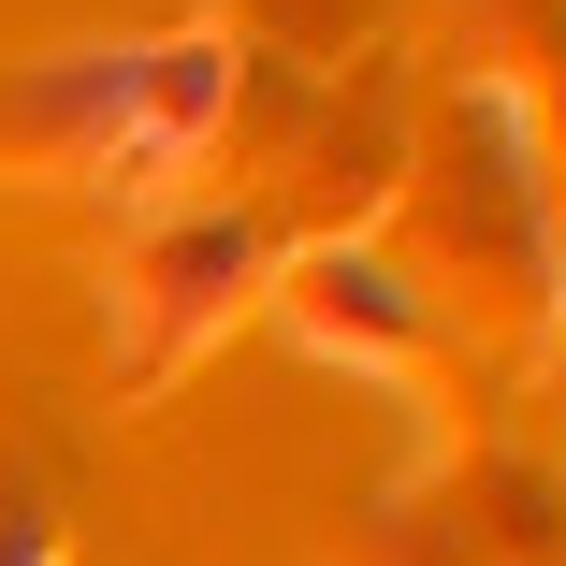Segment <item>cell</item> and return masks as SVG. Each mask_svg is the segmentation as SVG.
I'll return each instance as SVG.
<instances>
[{
	"instance_id": "cell-4",
	"label": "cell",
	"mask_w": 566,
	"mask_h": 566,
	"mask_svg": "<svg viewBox=\"0 0 566 566\" xmlns=\"http://www.w3.org/2000/svg\"><path fill=\"white\" fill-rule=\"evenodd\" d=\"M537 203H552V305H566V160H537Z\"/></svg>"
},
{
	"instance_id": "cell-3",
	"label": "cell",
	"mask_w": 566,
	"mask_h": 566,
	"mask_svg": "<svg viewBox=\"0 0 566 566\" xmlns=\"http://www.w3.org/2000/svg\"><path fill=\"white\" fill-rule=\"evenodd\" d=\"M319 364H364V378H421V349H436V319H421V291L364 248V233H305L291 262H276V291H262Z\"/></svg>"
},
{
	"instance_id": "cell-1",
	"label": "cell",
	"mask_w": 566,
	"mask_h": 566,
	"mask_svg": "<svg viewBox=\"0 0 566 566\" xmlns=\"http://www.w3.org/2000/svg\"><path fill=\"white\" fill-rule=\"evenodd\" d=\"M421 319H465V334H523L552 319V203H537V146L523 117H494V102H436L421 160L392 175V248H378Z\"/></svg>"
},
{
	"instance_id": "cell-2",
	"label": "cell",
	"mask_w": 566,
	"mask_h": 566,
	"mask_svg": "<svg viewBox=\"0 0 566 566\" xmlns=\"http://www.w3.org/2000/svg\"><path fill=\"white\" fill-rule=\"evenodd\" d=\"M276 291V233L248 203H189V218H146V248L117 262V378L160 392L189 378L203 334H233V305Z\"/></svg>"
}]
</instances>
